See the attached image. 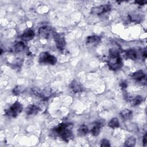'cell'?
<instances>
[{
    "label": "cell",
    "instance_id": "cell-8",
    "mask_svg": "<svg viewBox=\"0 0 147 147\" xmlns=\"http://www.w3.org/2000/svg\"><path fill=\"white\" fill-rule=\"evenodd\" d=\"M70 88L75 93L81 92L83 90V86L79 82L76 80H74L72 81L70 84Z\"/></svg>",
    "mask_w": 147,
    "mask_h": 147
},
{
    "label": "cell",
    "instance_id": "cell-22",
    "mask_svg": "<svg viewBox=\"0 0 147 147\" xmlns=\"http://www.w3.org/2000/svg\"><path fill=\"white\" fill-rule=\"evenodd\" d=\"M25 91V88L21 86H16L13 90V93L15 95H20L21 93H22Z\"/></svg>",
    "mask_w": 147,
    "mask_h": 147
},
{
    "label": "cell",
    "instance_id": "cell-23",
    "mask_svg": "<svg viewBox=\"0 0 147 147\" xmlns=\"http://www.w3.org/2000/svg\"><path fill=\"white\" fill-rule=\"evenodd\" d=\"M110 143L109 141L106 138H104L101 140L100 141V146H110Z\"/></svg>",
    "mask_w": 147,
    "mask_h": 147
},
{
    "label": "cell",
    "instance_id": "cell-4",
    "mask_svg": "<svg viewBox=\"0 0 147 147\" xmlns=\"http://www.w3.org/2000/svg\"><path fill=\"white\" fill-rule=\"evenodd\" d=\"M57 62V59L53 55L47 52H41L39 56V63L41 64H48L54 65Z\"/></svg>",
    "mask_w": 147,
    "mask_h": 147
},
{
    "label": "cell",
    "instance_id": "cell-14",
    "mask_svg": "<svg viewBox=\"0 0 147 147\" xmlns=\"http://www.w3.org/2000/svg\"><path fill=\"white\" fill-rule=\"evenodd\" d=\"M101 38L98 36H88L86 39V43L87 44L95 45L100 42Z\"/></svg>",
    "mask_w": 147,
    "mask_h": 147
},
{
    "label": "cell",
    "instance_id": "cell-16",
    "mask_svg": "<svg viewBox=\"0 0 147 147\" xmlns=\"http://www.w3.org/2000/svg\"><path fill=\"white\" fill-rule=\"evenodd\" d=\"M120 115L122 118L124 120H128L131 118L133 116V112L130 110L126 109L121 111Z\"/></svg>",
    "mask_w": 147,
    "mask_h": 147
},
{
    "label": "cell",
    "instance_id": "cell-5",
    "mask_svg": "<svg viewBox=\"0 0 147 147\" xmlns=\"http://www.w3.org/2000/svg\"><path fill=\"white\" fill-rule=\"evenodd\" d=\"M111 9V6L110 4H106L99 6H95L91 9V13L93 14L100 15L110 11Z\"/></svg>",
    "mask_w": 147,
    "mask_h": 147
},
{
    "label": "cell",
    "instance_id": "cell-25",
    "mask_svg": "<svg viewBox=\"0 0 147 147\" xmlns=\"http://www.w3.org/2000/svg\"><path fill=\"white\" fill-rule=\"evenodd\" d=\"M121 86L122 88H125L127 87V83H126V82L123 81L122 82H121Z\"/></svg>",
    "mask_w": 147,
    "mask_h": 147
},
{
    "label": "cell",
    "instance_id": "cell-13",
    "mask_svg": "<svg viewBox=\"0 0 147 147\" xmlns=\"http://www.w3.org/2000/svg\"><path fill=\"white\" fill-rule=\"evenodd\" d=\"M125 56L127 59L135 60L138 58V53L135 49H130L125 52Z\"/></svg>",
    "mask_w": 147,
    "mask_h": 147
},
{
    "label": "cell",
    "instance_id": "cell-2",
    "mask_svg": "<svg viewBox=\"0 0 147 147\" xmlns=\"http://www.w3.org/2000/svg\"><path fill=\"white\" fill-rule=\"evenodd\" d=\"M107 64L110 69L114 71H117L121 68L122 65V59L118 51L116 49L112 48L110 49Z\"/></svg>",
    "mask_w": 147,
    "mask_h": 147
},
{
    "label": "cell",
    "instance_id": "cell-11",
    "mask_svg": "<svg viewBox=\"0 0 147 147\" xmlns=\"http://www.w3.org/2000/svg\"><path fill=\"white\" fill-rule=\"evenodd\" d=\"M103 125L104 122H102V120L96 122L95 125L92 127V128L91 130V134L94 136H98L100 131V128L103 126Z\"/></svg>",
    "mask_w": 147,
    "mask_h": 147
},
{
    "label": "cell",
    "instance_id": "cell-9",
    "mask_svg": "<svg viewBox=\"0 0 147 147\" xmlns=\"http://www.w3.org/2000/svg\"><path fill=\"white\" fill-rule=\"evenodd\" d=\"M34 36V32L32 29H28L24 31L21 36L22 40L25 41H28L33 38Z\"/></svg>",
    "mask_w": 147,
    "mask_h": 147
},
{
    "label": "cell",
    "instance_id": "cell-7",
    "mask_svg": "<svg viewBox=\"0 0 147 147\" xmlns=\"http://www.w3.org/2000/svg\"><path fill=\"white\" fill-rule=\"evenodd\" d=\"M131 76L132 79L137 82L142 83V84L146 83V75L142 70H138L134 72Z\"/></svg>",
    "mask_w": 147,
    "mask_h": 147
},
{
    "label": "cell",
    "instance_id": "cell-20",
    "mask_svg": "<svg viewBox=\"0 0 147 147\" xmlns=\"http://www.w3.org/2000/svg\"><path fill=\"white\" fill-rule=\"evenodd\" d=\"M25 46L24 43L22 41H19L17 42L14 45V49L16 52L19 53L23 51L25 49Z\"/></svg>",
    "mask_w": 147,
    "mask_h": 147
},
{
    "label": "cell",
    "instance_id": "cell-10",
    "mask_svg": "<svg viewBox=\"0 0 147 147\" xmlns=\"http://www.w3.org/2000/svg\"><path fill=\"white\" fill-rule=\"evenodd\" d=\"M40 108L38 106L36 105H30L26 108L25 113L28 115H36L40 111Z\"/></svg>",
    "mask_w": 147,
    "mask_h": 147
},
{
    "label": "cell",
    "instance_id": "cell-1",
    "mask_svg": "<svg viewBox=\"0 0 147 147\" xmlns=\"http://www.w3.org/2000/svg\"><path fill=\"white\" fill-rule=\"evenodd\" d=\"M72 128L71 123H61L53 129V133L61 140L68 142L74 137Z\"/></svg>",
    "mask_w": 147,
    "mask_h": 147
},
{
    "label": "cell",
    "instance_id": "cell-6",
    "mask_svg": "<svg viewBox=\"0 0 147 147\" xmlns=\"http://www.w3.org/2000/svg\"><path fill=\"white\" fill-rule=\"evenodd\" d=\"M54 40L57 49L60 51L63 50L65 46V41L64 34L62 33H56L54 35Z\"/></svg>",
    "mask_w": 147,
    "mask_h": 147
},
{
    "label": "cell",
    "instance_id": "cell-26",
    "mask_svg": "<svg viewBox=\"0 0 147 147\" xmlns=\"http://www.w3.org/2000/svg\"><path fill=\"white\" fill-rule=\"evenodd\" d=\"M135 2L137 3H138V4H140V5H144V3H146V1H136Z\"/></svg>",
    "mask_w": 147,
    "mask_h": 147
},
{
    "label": "cell",
    "instance_id": "cell-3",
    "mask_svg": "<svg viewBox=\"0 0 147 147\" xmlns=\"http://www.w3.org/2000/svg\"><path fill=\"white\" fill-rule=\"evenodd\" d=\"M22 110V105L18 101H16L5 110V114L8 117L15 118L21 113Z\"/></svg>",
    "mask_w": 147,
    "mask_h": 147
},
{
    "label": "cell",
    "instance_id": "cell-24",
    "mask_svg": "<svg viewBox=\"0 0 147 147\" xmlns=\"http://www.w3.org/2000/svg\"><path fill=\"white\" fill-rule=\"evenodd\" d=\"M147 134L146 133H145L144 134V136H143V138H142V142H143V145L144 146H145L146 145V144H147Z\"/></svg>",
    "mask_w": 147,
    "mask_h": 147
},
{
    "label": "cell",
    "instance_id": "cell-17",
    "mask_svg": "<svg viewBox=\"0 0 147 147\" xmlns=\"http://www.w3.org/2000/svg\"><path fill=\"white\" fill-rule=\"evenodd\" d=\"M144 100V98L141 95H137L131 100L130 103L132 106H136L140 105Z\"/></svg>",
    "mask_w": 147,
    "mask_h": 147
},
{
    "label": "cell",
    "instance_id": "cell-18",
    "mask_svg": "<svg viewBox=\"0 0 147 147\" xmlns=\"http://www.w3.org/2000/svg\"><path fill=\"white\" fill-rule=\"evenodd\" d=\"M136 143V138L134 136H130L127 138L125 142V146L127 147L134 146Z\"/></svg>",
    "mask_w": 147,
    "mask_h": 147
},
{
    "label": "cell",
    "instance_id": "cell-21",
    "mask_svg": "<svg viewBox=\"0 0 147 147\" xmlns=\"http://www.w3.org/2000/svg\"><path fill=\"white\" fill-rule=\"evenodd\" d=\"M78 131L79 136H86L88 132V127L86 125H82L79 127Z\"/></svg>",
    "mask_w": 147,
    "mask_h": 147
},
{
    "label": "cell",
    "instance_id": "cell-15",
    "mask_svg": "<svg viewBox=\"0 0 147 147\" xmlns=\"http://www.w3.org/2000/svg\"><path fill=\"white\" fill-rule=\"evenodd\" d=\"M52 91L51 88H45L42 91H41V94L40 96L44 100H47L52 95Z\"/></svg>",
    "mask_w": 147,
    "mask_h": 147
},
{
    "label": "cell",
    "instance_id": "cell-12",
    "mask_svg": "<svg viewBox=\"0 0 147 147\" xmlns=\"http://www.w3.org/2000/svg\"><path fill=\"white\" fill-rule=\"evenodd\" d=\"M51 29L48 26H42L38 30L39 36L42 38H47L50 33Z\"/></svg>",
    "mask_w": 147,
    "mask_h": 147
},
{
    "label": "cell",
    "instance_id": "cell-19",
    "mask_svg": "<svg viewBox=\"0 0 147 147\" xmlns=\"http://www.w3.org/2000/svg\"><path fill=\"white\" fill-rule=\"evenodd\" d=\"M108 125L112 129H115L119 127V122L118 119L116 117L111 118L109 122Z\"/></svg>",
    "mask_w": 147,
    "mask_h": 147
}]
</instances>
